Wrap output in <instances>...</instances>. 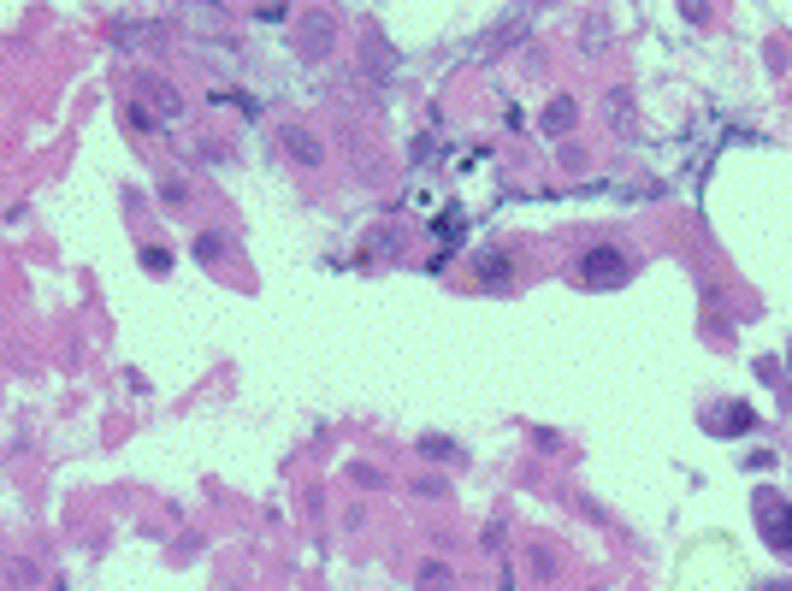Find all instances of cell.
I'll use <instances>...</instances> for the list:
<instances>
[{"instance_id":"1","label":"cell","mask_w":792,"mask_h":591,"mask_svg":"<svg viewBox=\"0 0 792 591\" xmlns=\"http://www.w3.org/2000/svg\"><path fill=\"white\" fill-rule=\"evenodd\" d=\"M757 526L769 538V550H792V503L775 491H757Z\"/></svg>"},{"instance_id":"2","label":"cell","mask_w":792,"mask_h":591,"mask_svg":"<svg viewBox=\"0 0 792 591\" xmlns=\"http://www.w3.org/2000/svg\"><path fill=\"white\" fill-rule=\"evenodd\" d=\"M580 284H592V290L627 284V255H621V249H592V255L580 261Z\"/></svg>"},{"instance_id":"3","label":"cell","mask_w":792,"mask_h":591,"mask_svg":"<svg viewBox=\"0 0 792 591\" xmlns=\"http://www.w3.org/2000/svg\"><path fill=\"white\" fill-rule=\"evenodd\" d=\"M751 420H757V408H751V402H722V408L704 420V432H710V438H745V432H751Z\"/></svg>"},{"instance_id":"4","label":"cell","mask_w":792,"mask_h":591,"mask_svg":"<svg viewBox=\"0 0 792 591\" xmlns=\"http://www.w3.org/2000/svg\"><path fill=\"white\" fill-rule=\"evenodd\" d=\"M278 136L290 142V154H302L308 166H320V142H314V136H308V131H296V125H278Z\"/></svg>"},{"instance_id":"5","label":"cell","mask_w":792,"mask_h":591,"mask_svg":"<svg viewBox=\"0 0 792 591\" xmlns=\"http://www.w3.org/2000/svg\"><path fill=\"white\" fill-rule=\"evenodd\" d=\"M568 125H574V101H550V113H544V131L562 136Z\"/></svg>"},{"instance_id":"6","label":"cell","mask_w":792,"mask_h":591,"mask_svg":"<svg viewBox=\"0 0 792 591\" xmlns=\"http://www.w3.org/2000/svg\"><path fill=\"white\" fill-rule=\"evenodd\" d=\"M420 450H426V456H438V461L456 456V444H450V438H420Z\"/></svg>"},{"instance_id":"7","label":"cell","mask_w":792,"mask_h":591,"mask_svg":"<svg viewBox=\"0 0 792 591\" xmlns=\"http://www.w3.org/2000/svg\"><path fill=\"white\" fill-rule=\"evenodd\" d=\"M142 266H148V272H172V255H166V249H142Z\"/></svg>"},{"instance_id":"8","label":"cell","mask_w":792,"mask_h":591,"mask_svg":"<svg viewBox=\"0 0 792 591\" xmlns=\"http://www.w3.org/2000/svg\"><path fill=\"white\" fill-rule=\"evenodd\" d=\"M787 373H792V349H787Z\"/></svg>"},{"instance_id":"9","label":"cell","mask_w":792,"mask_h":591,"mask_svg":"<svg viewBox=\"0 0 792 591\" xmlns=\"http://www.w3.org/2000/svg\"><path fill=\"white\" fill-rule=\"evenodd\" d=\"M769 591H781V586H769Z\"/></svg>"}]
</instances>
